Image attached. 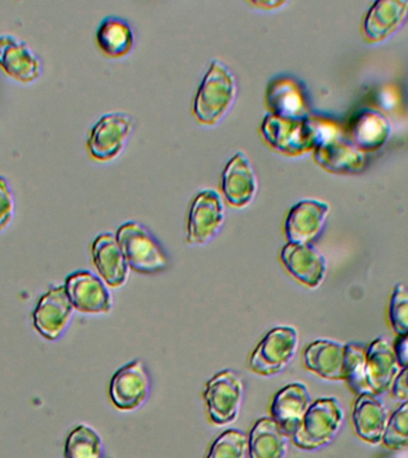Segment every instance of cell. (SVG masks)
Masks as SVG:
<instances>
[{"label": "cell", "instance_id": "obj_17", "mask_svg": "<svg viewBox=\"0 0 408 458\" xmlns=\"http://www.w3.org/2000/svg\"><path fill=\"white\" fill-rule=\"evenodd\" d=\"M92 258L100 277L111 288H121L127 283L129 265L113 233L97 236L92 243Z\"/></svg>", "mask_w": 408, "mask_h": 458}, {"label": "cell", "instance_id": "obj_5", "mask_svg": "<svg viewBox=\"0 0 408 458\" xmlns=\"http://www.w3.org/2000/svg\"><path fill=\"white\" fill-rule=\"evenodd\" d=\"M207 414L214 426L224 428L238 420L243 400L242 377L231 369L217 372L203 392Z\"/></svg>", "mask_w": 408, "mask_h": 458}, {"label": "cell", "instance_id": "obj_3", "mask_svg": "<svg viewBox=\"0 0 408 458\" xmlns=\"http://www.w3.org/2000/svg\"><path fill=\"white\" fill-rule=\"evenodd\" d=\"M116 239L132 270L145 275L166 270V253L145 225L136 221L125 222L117 229Z\"/></svg>", "mask_w": 408, "mask_h": 458}, {"label": "cell", "instance_id": "obj_25", "mask_svg": "<svg viewBox=\"0 0 408 458\" xmlns=\"http://www.w3.org/2000/svg\"><path fill=\"white\" fill-rule=\"evenodd\" d=\"M392 132L388 118L375 110H364L351 121L350 142L361 152L381 148Z\"/></svg>", "mask_w": 408, "mask_h": 458}, {"label": "cell", "instance_id": "obj_20", "mask_svg": "<svg viewBox=\"0 0 408 458\" xmlns=\"http://www.w3.org/2000/svg\"><path fill=\"white\" fill-rule=\"evenodd\" d=\"M0 67L21 82L38 81L42 64L24 42L11 35L0 36Z\"/></svg>", "mask_w": 408, "mask_h": 458}, {"label": "cell", "instance_id": "obj_12", "mask_svg": "<svg viewBox=\"0 0 408 458\" xmlns=\"http://www.w3.org/2000/svg\"><path fill=\"white\" fill-rule=\"evenodd\" d=\"M328 214L329 206L322 200H300L286 215V240L293 243H313L324 231Z\"/></svg>", "mask_w": 408, "mask_h": 458}, {"label": "cell", "instance_id": "obj_35", "mask_svg": "<svg viewBox=\"0 0 408 458\" xmlns=\"http://www.w3.org/2000/svg\"><path fill=\"white\" fill-rule=\"evenodd\" d=\"M254 6L263 7V9L272 10L276 7L282 6L285 2H279V0H256V2L251 3Z\"/></svg>", "mask_w": 408, "mask_h": 458}, {"label": "cell", "instance_id": "obj_16", "mask_svg": "<svg viewBox=\"0 0 408 458\" xmlns=\"http://www.w3.org/2000/svg\"><path fill=\"white\" fill-rule=\"evenodd\" d=\"M365 358V370L371 393L378 396L390 392L401 370L393 346L385 338L375 339L369 345Z\"/></svg>", "mask_w": 408, "mask_h": 458}, {"label": "cell", "instance_id": "obj_7", "mask_svg": "<svg viewBox=\"0 0 408 458\" xmlns=\"http://www.w3.org/2000/svg\"><path fill=\"white\" fill-rule=\"evenodd\" d=\"M261 132L268 145L286 156H302L315 148L314 136L307 118L295 120L268 114L261 123Z\"/></svg>", "mask_w": 408, "mask_h": 458}, {"label": "cell", "instance_id": "obj_33", "mask_svg": "<svg viewBox=\"0 0 408 458\" xmlns=\"http://www.w3.org/2000/svg\"><path fill=\"white\" fill-rule=\"evenodd\" d=\"M390 392L396 400L408 401V367L401 369Z\"/></svg>", "mask_w": 408, "mask_h": 458}, {"label": "cell", "instance_id": "obj_8", "mask_svg": "<svg viewBox=\"0 0 408 458\" xmlns=\"http://www.w3.org/2000/svg\"><path fill=\"white\" fill-rule=\"evenodd\" d=\"M150 377L142 360H135L118 369L111 378V403L121 411H134L149 400Z\"/></svg>", "mask_w": 408, "mask_h": 458}, {"label": "cell", "instance_id": "obj_15", "mask_svg": "<svg viewBox=\"0 0 408 458\" xmlns=\"http://www.w3.org/2000/svg\"><path fill=\"white\" fill-rule=\"evenodd\" d=\"M257 177L246 154L236 152L225 164L222 174V191L231 206L243 208L257 193Z\"/></svg>", "mask_w": 408, "mask_h": 458}, {"label": "cell", "instance_id": "obj_18", "mask_svg": "<svg viewBox=\"0 0 408 458\" xmlns=\"http://www.w3.org/2000/svg\"><path fill=\"white\" fill-rule=\"evenodd\" d=\"M267 103L271 114L285 118L302 120L310 116L306 93L300 82L292 77H276L268 82Z\"/></svg>", "mask_w": 408, "mask_h": 458}, {"label": "cell", "instance_id": "obj_21", "mask_svg": "<svg viewBox=\"0 0 408 458\" xmlns=\"http://www.w3.org/2000/svg\"><path fill=\"white\" fill-rule=\"evenodd\" d=\"M345 345L335 340L318 339L303 351V365L307 370L328 381H344Z\"/></svg>", "mask_w": 408, "mask_h": 458}, {"label": "cell", "instance_id": "obj_30", "mask_svg": "<svg viewBox=\"0 0 408 458\" xmlns=\"http://www.w3.org/2000/svg\"><path fill=\"white\" fill-rule=\"evenodd\" d=\"M382 443L390 450L408 447V401L401 404L389 418Z\"/></svg>", "mask_w": 408, "mask_h": 458}, {"label": "cell", "instance_id": "obj_14", "mask_svg": "<svg viewBox=\"0 0 408 458\" xmlns=\"http://www.w3.org/2000/svg\"><path fill=\"white\" fill-rule=\"evenodd\" d=\"M311 403L313 401L306 385L290 383L275 394L271 401L270 418L292 438Z\"/></svg>", "mask_w": 408, "mask_h": 458}, {"label": "cell", "instance_id": "obj_6", "mask_svg": "<svg viewBox=\"0 0 408 458\" xmlns=\"http://www.w3.org/2000/svg\"><path fill=\"white\" fill-rule=\"evenodd\" d=\"M225 224L224 200L211 189L197 193L190 206L186 242L203 246L217 238Z\"/></svg>", "mask_w": 408, "mask_h": 458}, {"label": "cell", "instance_id": "obj_23", "mask_svg": "<svg viewBox=\"0 0 408 458\" xmlns=\"http://www.w3.org/2000/svg\"><path fill=\"white\" fill-rule=\"evenodd\" d=\"M314 159L332 174H358L363 168L365 156L350 141L336 138L321 143L314 149Z\"/></svg>", "mask_w": 408, "mask_h": 458}, {"label": "cell", "instance_id": "obj_29", "mask_svg": "<svg viewBox=\"0 0 408 458\" xmlns=\"http://www.w3.org/2000/svg\"><path fill=\"white\" fill-rule=\"evenodd\" d=\"M249 439L240 429L229 428L214 440L204 458H247Z\"/></svg>", "mask_w": 408, "mask_h": 458}, {"label": "cell", "instance_id": "obj_34", "mask_svg": "<svg viewBox=\"0 0 408 458\" xmlns=\"http://www.w3.org/2000/svg\"><path fill=\"white\" fill-rule=\"evenodd\" d=\"M394 352L396 354L400 368L408 367V335L397 336L394 343Z\"/></svg>", "mask_w": 408, "mask_h": 458}, {"label": "cell", "instance_id": "obj_13", "mask_svg": "<svg viewBox=\"0 0 408 458\" xmlns=\"http://www.w3.org/2000/svg\"><path fill=\"white\" fill-rule=\"evenodd\" d=\"M281 260L289 274L308 288L317 289L324 282L327 261L311 243L286 242L282 249Z\"/></svg>", "mask_w": 408, "mask_h": 458}, {"label": "cell", "instance_id": "obj_9", "mask_svg": "<svg viewBox=\"0 0 408 458\" xmlns=\"http://www.w3.org/2000/svg\"><path fill=\"white\" fill-rule=\"evenodd\" d=\"M132 131V121L127 114L110 113L99 118L88 139V149L93 159H114L123 150Z\"/></svg>", "mask_w": 408, "mask_h": 458}, {"label": "cell", "instance_id": "obj_2", "mask_svg": "<svg viewBox=\"0 0 408 458\" xmlns=\"http://www.w3.org/2000/svg\"><path fill=\"white\" fill-rule=\"evenodd\" d=\"M344 411L336 397H321L311 403L293 433L292 443L304 451H315L333 442L342 428Z\"/></svg>", "mask_w": 408, "mask_h": 458}, {"label": "cell", "instance_id": "obj_22", "mask_svg": "<svg viewBox=\"0 0 408 458\" xmlns=\"http://www.w3.org/2000/svg\"><path fill=\"white\" fill-rule=\"evenodd\" d=\"M389 415L385 404L372 393L361 394L354 403V431L364 442L378 444L385 436Z\"/></svg>", "mask_w": 408, "mask_h": 458}, {"label": "cell", "instance_id": "obj_10", "mask_svg": "<svg viewBox=\"0 0 408 458\" xmlns=\"http://www.w3.org/2000/svg\"><path fill=\"white\" fill-rule=\"evenodd\" d=\"M73 311L64 285L54 286L43 293L32 313L34 327L43 338L59 339L70 325Z\"/></svg>", "mask_w": 408, "mask_h": 458}, {"label": "cell", "instance_id": "obj_27", "mask_svg": "<svg viewBox=\"0 0 408 458\" xmlns=\"http://www.w3.org/2000/svg\"><path fill=\"white\" fill-rule=\"evenodd\" d=\"M104 446L98 433L89 426H75L64 443V458H103Z\"/></svg>", "mask_w": 408, "mask_h": 458}, {"label": "cell", "instance_id": "obj_32", "mask_svg": "<svg viewBox=\"0 0 408 458\" xmlns=\"http://www.w3.org/2000/svg\"><path fill=\"white\" fill-rule=\"evenodd\" d=\"M14 199L6 179L0 175V233L13 221Z\"/></svg>", "mask_w": 408, "mask_h": 458}, {"label": "cell", "instance_id": "obj_28", "mask_svg": "<svg viewBox=\"0 0 408 458\" xmlns=\"http://www.w3.org/2000/svg\"><path fill=\"white\" fill-rule=\"evenodd\" d=\"M367 350L358 344H346L345 354H344V381L349 388L358 396L361 394L371 393L369 386L367 370H365V358Z\"/></svg>", "mask_w": 408, "mask_h": 458}, {"label": "cell", "instance_id": "obj_31", "mask_svg": "<svg viewBox=\"0 0 408 458\" xmlns=\"http://www.w3.org/2000/svg\"><path fill=\"white\" fill-rule=\"evenodd\" d=\"M389 321L397 336L408 335V289L397 284L389 303Z\"/></svg>", "mask_w": 408, "mask_h": 458}, {"label": "cell", "instance_id": "obj_26", "mask_svg": "<svg viewBox=\"0 0 408 458\" xmlns=\"http://www.w3.org/2000/svg\"><path fill=\"white\" fill-rule=\"evenodd\" d=\"M96 38L99 48L113 57L127 55L134 47V32L131 25L118 17L104 18Z\"/></svg>", "mask_w": 408, "mask_h": 458}, {"label": "cell", "instance_id": "obj_4", "mask_svg": "<svg viewBox=\"0 0 408 458\" xmlns=\"http://www.w3.org/2000/svg\"><path fill=\"white\" fill-rule=\"evenodd\" d=\"M299 349V332L293 326L272 328L251 353L249 368L253 374L272 377L285 371Z\"/></svg>", "mask_w": 408, "mask_h": 458}, {"label": "cell", "instance_id": "obj_1", "mask_svg": "<svg viewBox=\"0 0 408 458\" xmlns=\"http://www.w3.org/2000/svg\"><path fill=\"white\" fill-rule=\"evenodd\" d=\"M236 97L234 74L221 61H211L193 102V114L200 123L214 125L225 117Z\"/></svg>", "mask_w": 408, "mask_h": 458}, {"label": "cell", "instance_id": "obj_24", "mask_svg": "<svg viewBox=\"0 0 408 458\" xmlns=\"http://www.w3.org/2000/svg\"><path fill=\"white\" fill-rule=\"evenodd\" d=\"M247 458H286L290 437L271 418L258 419L250 435Z\"/></svg>", "mask_w": 408, "mask_h": 458}, {"label": "cell", "instance_id": "obj_19", "mask_svg": "<svg viewBox=\"0 0 408 458\" xmlns=\"http://www.w3.org/2000/svg\"><path fill=\"white\" fill-rule=\"evenodd\" d=\"M408 17V2L379 0L368 11L363 24L365 38L382 42L395 34Z\"/></svg>", "mask_w": 408, "mask_h": 458}, {"label": "cell", "instance_id": "obj_11", "mask_svg": "<svg viewBox=\"0 0 408 458\" xmlns=\"http://www.w3.org/2000/svg\"><path fill=\"white\" fill-rule=\"evenodd\" d=\"M64 289L72 306L81 313L107 314L113 310V297L109 290L92 272H73L66 278Z\"/></svg>", "mask_w": 408, "mask_h": 458}]
</instances>
